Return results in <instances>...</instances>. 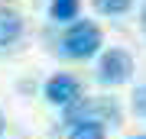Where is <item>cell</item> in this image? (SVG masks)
Here are the masks:
<instances>
[{"label":"cell","mask_w":146,"mask_h":139,"mask_svg":"<svg viewBox=\"0 0 146 139\" xmlns=\"http://www.w3.org/2000/svg\"><path fill=\"white\" fill-rule=\"evenodd\" d=\"M65 110V126H75V123H101V126H120V103L114 97H78L75 103H68Z\"/></svg>","instance_id":"obj_1"},{"label":"cell","mask_w":146,"mask_h":139,"mask_svg":"<svg viewBox=\"0 0 146 139\" xmlns=\"http://www.w3.org/2000/svg\"><path fill=\"white\" fill-rule=\"evenodd\" d=\"M101 45H104V36L91 20H78L68 26V32L62 36V55L75 58V62H84V58L98 55Z\"/></svg>","instance_id":"obj_2"},{"label":"cell","mask_w":146,"mask_h":139,"mask_svg":"<svg viewBox=\"0 0 146 139\" xmlns=\"http://www.w3.org/2000/svg\"><path fill=\"white\" fill-rule=\"evenodd\" d=\"M133 74V55L123 49H107L98 62V81L104 88H117V84L130 81Z\"/></svg>","instance_id":"obj_3"},{"label":"cell","mask_w":146,"mask_h":139,"mask_svg":"<svg viewBox=\"0 0 146 139\" xmlns=\"http://www.w3.org/2000/svg\"><path fill=\"white\" fill-rule=\"evenodd\" d=\"M81 97V81L72 74H52L46 81V100L52 103V107H68V103H75Z\"/></svg>","instance_id":"obj_4"},{"label":"cell","mask_w":146,"mask_h":139,"mask_svg":"<svg viewBox=\"0 0 146 139\" xmlns=\"http://www.w3.org/2000/svg\"><path fill=\"white\" fill-rule=\"evenodd\" d=\"M20 36H23V16L10 7H0V49L13 45Z\"/></svg>","instance_id":"obj_5"},{"label":"cell","mask_w":146,"mask_h":139,"mask_svg":"<svg viewBox=\"0 0 146 139\" xmlns=\"http://www.w3.org/2000/svg\"><path fill=\"white\" fill-rule=\"evenodd\" d=\"M78 10H81V0H52V3H49V16H52L55 23L78 20Z\"/></svg>","instance_id":"obj_6"},{"label":"cell","mask_w":146,"mask_h":139,"mask_svg":"<svg viewBox=\"0 0 146 139\" xmlns=\"http://www.w3.org/2000/svg\"><path fill=\"white\" fill-rule=\"evenodd\" d=\"M68 139H107V129L101 123H75L68 126Z\"/></svg>","instance_id":"obj_7"},{"label":"cell","mask_w":146,"mask_h":139,"mask_svg":"<svg viewBox=\"0 0 146 139\" xmlns=\"http://www.w3.org/2000/svg\"><path fill=\"white\" fill-rule=\"evenodd\" d=\"M98 13H107V16H120L133 7V0H91Z\"/></svg>","instance_id":"obj_8"},{"label":"cell","mask_w":146,"mask_h":139,"mask_svg":"<svg viewBox=\"0 0 146 139\" xmlns=\"http://www.w3.org/2000/svg\"><path fill=\"white\" fill-rule=\"evenodd\" d=\"M130 110H133L136 117L146 120V84H140V88L130 94Z\"/></svg>","instance_id":"obj_9"},{"label":"cell","mask_w":146,"mask_h":139,"mask_svg":"<svg viewBox=\"0 0 146 139\" xmlns=\"http://www.w3.org/2000/svg\"><path fill=\"white\" fill-rule=\"evenodd\" d=\"M140 23H143V29H146V0H143V10H140Z\"/></svg>","instance_id":"obj_10"},{"label":"cell","mask_w":146,"mask_h":139,"mask_svg":"<svg viewBox=\"0 0 146 139\" xmlns=\"http://www.w3.org/2000/svg\"><path fill=\"white\" fill-rule=\"evenodd\" d=\"M130 139H146V133H140V136H130Z\"/></svg>","instance_id":"obj_11"}]
</instances>
